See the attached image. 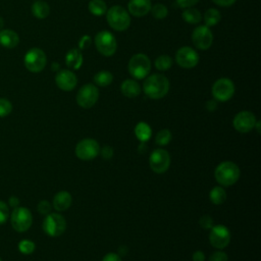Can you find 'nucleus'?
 Here are the masks:
<instances>
[{
	"mask_svg": "<svg viewBox=\"0 0 261 261\" xmlns=\"http://www.w3.org/2000/svg\"><path fill=\"white\" fill-rule=\"evenodd\" d=\"M210 233H209V242L210 244L216 248V249H224L230 242V231L229 229L222 225H213L210 228Z\"/></svg>",
	"mask_w": 261,
	"mask_h": 261,
	"instance_id": "f8f14e48",
	"label": "nucleus"
},
{
	"mask_svg": "<svg viewBox=\"0 0 261 261\" xmlns=\"http://www.w3.org/2000/svg\"><path fill=\"white\" fill-rule=\"evenodd\" d=\"M91 44V38L89 36H84L82 37L81 41H80V44H79V49L80 50H83V49H86L89 47V45Z\"/></svg>",
	"mask_w": 261,
	"mask_h": 261,
	"instance_id": "a19ab883",
	"label": "nucleus"
},
{
	"mask_svg": "<svg viewBox=\"0 0 261 261\" xmlns=\"http://www.w3.org/2000/svg\"><path fill=\"white\" fill-rule=\"evenodd\" d=\"M256 127V129H257V132L258 133H260V121L259 120H257L256 121V123H255V126H254V128Z\"/></svg>",
	"mask_w": 261,
	"mask_h": 261,
	"instance_id": "de8ad7c7",
	"label": "nucleus"
},
{
	"mask_svg": "<svg viewBox=\"0 0 261 261\" xmlns=\"http://www.w3.org/2000/svg\"><path fill=\"white\" fill-rule=\"evenodd\" d=\"M193 261H204L205 260V254L202 251H196L193 254Z\"/></svg>",
	"mask_w": 261,
	"mask_h": 261,
	"instance_id": "c03bdc74",
	"label": "nucleus"
},
{
	"mask_svg": "<svg viewBox=\"0 0 261 261\" xmlns=\"http://www.w3.org/2000/svg\"><path fill=\"white\" fill-rule=\"evenodd\" d=\"M71 202V195L67 191H60L53 198V207L57 211H65L70 207Z\"/></svg>",
	"mask_w": 261,
	"mask_h": 261,
	"instance_id": "6ab92c4d",
	"label": "nucleus"
},
{
	"mask_svg": "<svg viewBox=\"0 0 261 261\" xmlns=\"http://www.w3.org/2000/svg\"><path fill=\"white\" fill-rule=\"evenodd\" d=\"M221 19L220 12L215 8H209L204 13V21L207 27L216 25Z\"/></svg>",
	"mask_w": 261,
	"mask_h": 261,
	"instance_id": "bb28decb",
	"label": "nucleus"
},
{
	"mask_svg": "<svg viewBox=\"0 0 261 261\" xmlns=\"http://www.w3.org/2000/svg\"><path fill=\"white\" fill-rule=\"evenodd\" d=\"M10 220L14 230H16L17 232H23L31 227L33 222V216L28 208L17 206L13 209Z\"/></svg>",
	"mask_w": 261,
	"mask_h": 261,
	"instance_id": "423d86ee",
	"label": "nucleus"
},
{
	"mask_svg": "<svg viewBox=\"0 0 261 261\" xmlns=\"http://www.w3.org/2000/svg\"><path fill=\"white\" fill-rule=\"evenodd\" d=\"M100 152L99 144L94 139H84L76 144L75 155L79 159L89 161L98 156Z\"/></svg>",
	"mask_w": 261,
	"mask_h": 261,
	"instance_id": "9d476101",
	"label": "nucleus"
},
{
	"mask_svg": "<svg viewBox=\"0 0 261 261\" xmlns=\"http://www.w3.org/2000/svg\"><path fill=\"white\" fill-rule=\"evenodd\" d=\"M8 217H9L8 205L5 202L0 201V225L5 223L8 219Z\"/></svg>",
	"mask_w": 261,
	"mask_h": 261,
	"instance_id": "f704fd0d",
	"label": "nucleus"
},
{
	"mask_svg": "<svg viewBox=\"0 0 261 261\" xmlns=\"http://www.w3.org/2000/svg\"><path fill=\"white\" fill-rule=\"evenodd\" d=\"M150 11H151L152 15L155 18H158V19L165 18L167 16V14H168V9L163 4H155L154 6L151 7Z\"/></svg>",
	"mask_w": 261,
	"mask_h": 261,
	"instance_id": "7c9ffc66",
	"label": "nucleus"
},
{
	"mask_svg": "<svg viewBox=\"0 0 261 261\" xmlns=\"http://www.w3.org/2000/svg\"><path fill=\"white\" fill-rule=\"evenodd\" d=\"M24 66L31 72H40L47 63L45 52L40 48H32L24 55Z\"/></svg>",
	"mask_w": 261,
	"mask_h": 261,
	"instance_id": "0eeeda50",
	"label": "nucleus"
},
{
	"mask_svg": "<svg viewBox=\"0 0 261 261\" xmlns=\"http://www.w3.org/2000/svg\"><path fill=\"white\" fill-rule=\"evenodd\" d=\"M240 168L231 161H223L218 164L214 171L215 179L223 187H229L234 185L240 178Z\"/></svg>",
	"mask_w": 261,
	"mask_h": 261,
	"instance_id": "f03ea898",
	"label": "nucleus"
},
{
	"mask_svg": "<svg viewBox=\"0 0 261 261\" xmlns=\"http://www.w3.org/2000/svg\"><path fill=\"white\" fill-rule=\"evenodd\" d=\"M171 140V133L169 129H161L157 133L155 141L159 146H166Z\"/></svg>",
	"mask_w": 261,
	"mask_h": 261,
	"instance_id": "2f4dec72",
	"label": "nucleus"
},
{
	"mask_svg": "<svg viewBox=\"0 0 261 261\" xmlns=\"http://www.w3.org/2000/svg\"><path fill=\"white\" fill-rule=\"evenodd\" d=\"M151 0H129L127 11L134 16L141 17L146 15L151 10Z\"/></svg>",
	"mask_w": 261,
	"mask_h": 261,
	"instance_id": "a211bd4d",
	"label": "nucleus"
},
{
	"mask_svg": "<svg viewBox=\"0 0 261 261\" xmlns=\"http://www.w3.org/2000/svg\"><path fill=\"white\" fill-rule=\"evenodd\" d=\"M12 111V104L9 100L0 98V117L7 116Z\"/></svg>",
	"mask_w": 261,
	"mask_h": 261,
	"instance_id": "72a5a7b5",
	"label": "nucleus"
},
{
	"mask_svg": "<svg viewBox=\"0 0 261 261\" xmlns=\"http://www.w3.org/2000/svg\"><path fill=\"white\" fill-rule=\"evenodd\" d=\"M32 12H33L35 17H37L39 19H43V18H46L49 15L50 7L45 1L37 0L32 5Z\"/></svg>",
	"mask_w": 261,
	"mask_h": 261,
	"instance_id": "5701e85b",
	"label": "nucleus"
},
{
	"mask_svg": "<svg viewBox=\"0 0 261 261\" xmlns=\"http://www.w3.org/2000/svg\"><path fill=\"white\" fill-rule=\"evenodd\" d=\"M99 98L98 88L93 84L84 85L76 94V102L82 108L93 107Z\"/></svg>",
	"mask_w": 261,
	"mask_h": 261,
	"instance_id": "9b49d317",
	"label": "nucleus"
},
{
	"mask_svg": "<svg viewBox=\"0 0 261 261\" xmlns=\"http://www.w3.org/2000/svg\"><path fill=\"white\" fill-rule=\"evenodd\" d=\"M52 65H53V66H52V69H53V70H56V68H57V69L59 68V64H58V63H53Z\"/></svg>",
	"mask_w": 261,
	"mask_h": 261,
	"instance_id": "09e8293b",
	"label": "nucleus"
},
{
	"mask_svg": "<svg viewBox=\"0 0 261 261\" xmlns=\"http://www.w3.org/2000/svg\"><path fill=\"white\" fill-rule=\"evenodd\" d=\"M99 153L101 154V156L103 157V159L109 160V159H111L112 156H113V149H112L110 146H104V147L100 150Z\"/></svg>",
	"mask_w": 261,
	"mask_h": 261,
	"instance_id": "58836bf2",
	"label": "nucleus"
},
{
	"mask_svg": "<svg viewBox=\"0 0 261 261\" xmlns=\"http://www.w3.org/2000/svg\"><path fill=\"white\" fill-rule=\"evenodd\" d=\"M216 108H217V102H216L215 99L214 100H208L206 102V109L208 111H214Z\"/></svg>",
	"mask_w": 261,
	"mask_h": 261,
	"instance_id": "a18cd8bd",
	"label": "nucleus"
},
{
	"mask_svg": "<svg viewBox=\"0 0 261 261\" xmlns=\"http://www.w3.org/2000/svg\"><path fill=\"white\" fill-rule=\"evenodd\" d=\"M36 245L34 242L30 241V240H22L18 243V250L19 252H21L22 254H32L35 251Z\"/></svg>",
	"mask_w": 261,
	"mask_h": 261,
	"instance_id": "473e14b6",
	"label": "nucleus"
},
{
	"mask_svg": "<svg viewBox=\"0 0 261 261\" xmlns=\"http://www.w3.org/2000/svg\"><path fill=\"white\" fill-rule=\"evenodd\" d=\"M198 2H199V0H176V3L178 4V6H180L182 8L193 7Z\"/></svg>",
	"mask_w": 261,
	"mask_h": 261,
	"instance_id": "ea45409f",
	"label": "nucleus"
},
{
	"mask_svg": "<svg viewBox=\"0 0 261 261\" xmlns=\"http://www.w3.org/2000/svg\"><path fill=\"white\" fill-rule=\"evenodd\" d=\"M38 211H39V213H41L43 215L49 214L51 211V204L46 200L40 201L38 204Z\"/></svg>",
	"mask_w": 261,
	"mask_h": 261,
	"instance_id": "e433bc0d",
	"label": "nucleus"
},
{
	"mask_svg": "<svg viewBox=\"0 0 261 261\" xmlns=\"http://www.w3.org/2000/svg\"><path fill=\"white\" fill-rule=\"evenodd\" d=\"M106 19L108 24L113 30L118 32L125 31L130 24V16L128 11L120 5H114L107 9Z\"/></svg>",
	"mask_w": 261,
	"mask_h": 261,
	"instance_id": "7ed1b4c3",
	"label": "nucleus"
},
{
	"mask_svg": "<svg viewBox=\"0 0 261 261\" xmlns=\"http://www.w3.org/2000/svg\"><path fill=\"white\" fill-rule=\"evenodd\" d=\"M216 5L222 6V7H227L232 5L237 0H212Z\"/></svg>",
	"mask_w": 261,
	"mask_h": 261,
	"instance_id": "37998d69",
	"label": "nucleus"
},
{
	"mask_svg": "<svg viewBox=\"0 0 261 261\" xmlns=\"http://www.w3.org/2000/svg\"><path fill=\"white\" fill-rule=\"evenodd\" d=\"M175 60L180 67L193 68L198 64L199 56L193 48L185 46L176 51Z\"/></svg>",
	"mask_w": 261,
	"mask_h": 261,
	"instance_id": "2eb2a0df",
	"label": "nucleus"
},
{
	"mask_svg": "<svg viewBox=\"0 0 261 261\" xmlns=\"http://www.w3.org/2000/svg\"><path fill=\"white\" fill-rule=\"evenodd\" d=\"M135 135L138 140H140L141 142L144 143V142H147L150 140V138L152 136V129L148 123L141 121V122L137 123V125L135 127Z\"/></svg>",
	"mask_w": 261,
	"mask_h": 261,
	"instance_id": "b1692460",
	"label": "nucleus"
},
{
	"mask_svg": "<svg viewBox=\"0 0 261 261\" xmlns=\"http://www.w3.org/2000/svg\"><path fill=\"white\" fill-rule=\"evenodd\" d=\"M55 83L57 87L62 91H71L77 84L76 75L68 69L59 70L55 76Z\"/></svg>",
	"mask_w": 261,
	"mask_h": 261,
	"instance_id": "f3484780",
	"label": "nucleus"
},
{
	"mask_svg": "<svg viewBox=\"0 0 261 261\" xmlns=\"http://www.w3.org/2000/svg\"><path fill=\"white\" fill-rule=\"evenodd\" d=\"M3 25H4V19L0 16V30L3 28Z\"/></svg>",
	"mask_w": 261,
	"mask_h": 261,
	"instance_id": "8fccbe9b",
	"label": "nucleus"
},
{
	"mask_svg": "<svg viewBox=\"0 0 261 261\" xmlns=\"http://www.w3.org/2000/svg\"><path fill=\"white\" fill-rule=\"evenodd\" d=\"M113 81V75L108 70H101L94 75V82L100 87L109 86Z\"/></svg>",
	"mask_w": 261,
	"mask_h": 261,
	"instance_id": "c85d7f7f",
	"label": "nucleus"
},
{
	"mask_svg": "<svg viewBox=\"0 0 261 261\" xmlns=\"http://www.w3.org/2000/svg\"><path fill=\"white\" fill-rule=\"evenodd\" d=\"M0 261H2V260H1V258H0Z\"/></svg>",
	"mask_w": 261,
	"mask_h": 261,
	"instance_id": "3c124183",
	"label": "nucleus"
},
{
	"mask_svg": "<svg viewBox=\"0 0 261 261\" xmlns=\"http://www.w3.org/2000/svg\"><path fill=\"white\" fill-rule=\"evenodd\" d=\"M149 163L151 169L156 173L165 172L170 165V155L164 149H156L154 150L150 157Z\"/></svg>",
	"mask_w": 261,
	"mask_h": 261,
	"instance_id": "ddd939ff",
	"label": "nucleus"
},
{
	"mask_svg": "<svg viewBox=\"0 0 261 261\" xmlns=\"http://www.w3.org/2000/svg\"><path fill=\"white\" fill-rule=\"evenodd\" d=\"M65 63L69 68L79 69L83 64V55L80 49L72 48L65 55Z\"/></svg>",
	"mask_w": 261,
	"mask_h": 261,
	"instance_id": "412c9836",
	"label": "nucleus"
},
{
	"mask_svg": "<svg viewBox=\"0 0 261 261\" xmlns=\"http://www.w3.org/2000/svg\"><path fill=\"white\" fill-rule=\"evenodd\" d=\"M209 199L213 204L220 205L226 200V192L220 186L214 187L209 193Z\"/></svg>",
	"mask_w": 261,
	"mask_h": 261,
	"instance_id": "a878e982",
	"label": "nucleus"
},
{
	"mask_svg": "<svg viewBox=\"0 0 261 261\" xmlns=\"http://www.w3.org/2000/svg\"><path fill=\"white\" fill-rule=\"evenodd\" d=\"M102 261H122V260H121V257L118 254L108 253L103 257Z\"/></svg>",
	"mask_w": 261,
	"mask_h": 261,
	"instance_id": "79ce46f5",
	"label": "nucleus"
},
{
	"mask_svg": "<svg viewBox=\"0 0 261 261\" xmlns=\"http://www.w3.org/2000/svg\"><path fill=\"white\" fill-rule=\"evenodd\" d=\"M256 121H257L256 117L251 111L244 110V111L239 112L234 116L232 124H233L234 129H237L240 133L245 134V133H249L250 130H252L254 128Z\"/></svg>",
	"mask_w": 261,
	"mask_h": 261,
	"instance_id": "dca6fc26",
	"label": "nucleus"
},
{
	"mask_svg": "<svg viewBox=\"0 0 261 261\" xmlns=\"http://www.w3.org/2000/svg\"><path fill=\"white\" fill-rule=\"evenodd\" d=\"M19 43V37L18 35L11 30H2L0 31V45L12 49L16 47Z\"/></svg>",
	"mask_w": 261,
	"mask_h": 261,
	"instance_id": "aec40b11",
	"label": "nucleus"
},
{
	"mask_svg": "<svg viewBox=\"0 0 261 261\" xmlns=\"http://www.w3.org/2000/svg\"><path fill=\"white\" fill-rule=\"evenodd\" d=\"M43 230L50 237H59L66 229V220L61 214L49 213L43 220Z\"/></svg>",
	"mask_w": 261,
	"mask_h": 261,
	"instance_id": "39448f33",
	"label": "nucleus"
},
{
	"mask_svg": "<svg viewBox=\"0 0 261 261\" xmlns=\"http://www.w3.org/2000/svg\"><path fill=\"white\" fill-rule=\"evenodd\" d=\"M121 93L127 97V98H135L140 95L141 93V88L140 85L135 81V80H125L121 86H120Z\"/></svg>",
	"mask_w": 261,
	"mask_h": 261,
	"instance_id": "4be33fe9",
	"label": "nucleus"
},
{
	"mask_svg": "<svg viewBox=\"0 0 261 261\" xmlns=\"http://www.w3.org/2000/svg\"><path fill=\"white\" fill-rule=\"evenodd\" d=\"M88 7L89 11L96 16H101L107 11V5L103 0H91Z\"/></svg>",
	"mask_w": 261,
	"mask_h": 261,
	"instance_id": "cd10ccee",
	"label": "nucleus"
},
{
	"mask_svg": "<svg viewBox=\"0 0 261 261\" xmlns=\"http://www.w3.org/2000/svg\"><path fill=\"white\" fill-rule=\"evenodd\" d=\"M234 94V85L226 77L218 79L212 86V95L216 101H228Z\"/></svg>",
	"mask_w": 261,
	"mask_h": 261,
	"instance_id": "1a4fd4ad",
	"label": "nucleus"
},
{
	"mask_svg": "<svg viewBox=\"0 0 261 261\" xmlns=\"http://www.w3.org/2000/svg\"><path fill=\"white\" fill-rule=\"evenodd\" d=\"M128 72L137 80H143L148 76L151 70V61L143 53L135 54L128 61Z\"/></svg>",
	"mask_w": 261,
	"mask_h": 261,
	"instance_id": "20e7f679",
	"label": "nucleus"
},
{
	"mask_svg": "<svg viewBox=\"0 0 261 261\" xmlns=\"http://www.w3.org/2000/svg\"><path fill=\"white\" fill-rule=\"evenodd\" d=\"M154 63L158 70H167L172 65V59L168 55H160L155 59Z\"/></svg>",
	"mask_w": 261,
	"mask_h": 261,
	"instance_id": "c756f323",
	"label": "nucleus"
},
{
	"mask_svg": "<svg viewBox=\"0 0 261 261\" xmlns=\"http://www.w3.org/2000/svg\"><path fill=\"white\" fill-rule=\"evenodd\" d=\"M209 261H228V257L226 253L222 251H216L210 255Z\"/></svg>",
	"mask_w": 261,
	"mask_h": 261,
	"instance_id": "4c0bfd02",
	"label": "nucleus"
},
{
	"mask_svg": "<svg viewBox=\"0 0 261 261\" xmlns=\"http://www.w3.org/2000/svg\"><path fill=\"white\" fill-rule=\"evenodd\" d=\"M181 16H182V18H184V20L186 22H189V23H192V24L199 23L201 21V19H202L201 12L198 9L193 8V7L186 8L182 11Z\"/></svg>",
	"mask_w": 261,
	"mask_h": 261,
	"instance_id": "393cba45",
	"label": "nucleus"
},
{
	"mask_svg": "<svg viewBox=\"0 0 261 261\" xmlns=\"http://www.w3.org/2000/svg\"><path fill=\"white\" fill-rule=\"evenodd\" d=\"M18 204H19V200H18V198L14 197V196H12V197H10V198H9V205H10L11 207L15 208V207H17V206H18Z\"/></svg>",
	"mask_w": 261,
	"mask_h": 261,
	"instance_id": "49530a36",
	"label": "nucleus"
},
{
	"mask_svg": "<svg viewBox=\"0 0 261 261\" xmlns=\"http://www.w3.org/2000/svg\"><path fill=\"white\" fill-rule=\"evenodd\" d=\"M192 40L196 48L200 50H207L213 42V35L207 25L197 27L192 34Z\"/></svg>",
	"mask_w": 261,
	"mask_h": 261,
	"instance_id": "4468645a",
	"label": "nucleus"
},
{
	"mask_svg": "<svg viewBox=\"0 0 261 261\" xmlns=\"http://www.w3.org/2000/svg\"><path fill=\"white\" fill-rule=\"evenodd\" d=\"M213 223H214V221H213L212 217L209 216V215H203V216L200 218V220H199L200 226H201L202 228H204V229H210V228L214 225Z\"/></svg>",
	"mask_w": 261,
	"mask_h": 261,
	"instance_id": "c9c22d12",
	"label": "nucleus"
},
{
	"mask_svg": "<svg viewBox=\"0 0 261 261\" xmlns=\"http://www.w3.org/2000/svg\"><path fill=\"white\" fill-rule=\"evenodd\" d=\"M95 45L98 52L104 56H111L116 51L115 37L108 31H101L95 36Z\"/></svg>",
	"mask_w": 261,
	"mask_h": 261,
	"instance_id": "6e6552de",
	"label": "nucleus"
},
{
	"mask_svg": "<svg viewBox=\"0 0 261 261\" xmlns=\"http://www.w3.org/2000/svg\"><path fill=\"white\" fill-rule=\"evenodd\" d=\"M144 93L151 99L163 98L169 90L168 79L160 73H154L146 77L143 85Z\"/></svg>",
	"mask_w": 261,
	"mask_h": 261,
	"instance_id": "f257e3e1",
	"label": "nucleus"
}]
</instances>
